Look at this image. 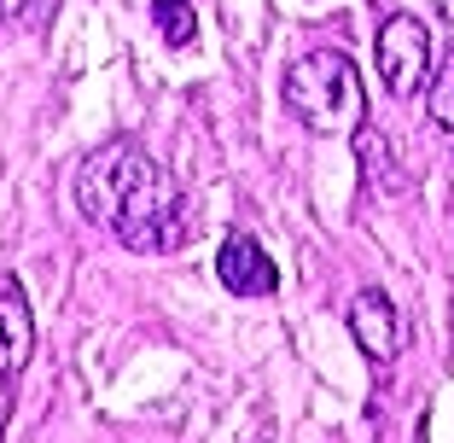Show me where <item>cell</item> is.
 I'll list each match as a JSON object with an SVG mask.
<instances>
[{"label":"cell","instance_id":"1","mask_svg":"<svg viewBox=\"0 0 454 443\" xmlns=\"http://www.w3.org/2000/svg\"><path fill=\"white\" fill-rule=\"evenodd\" d=\"M286 111L303 123L309 135H356L367 117V88L349 53L338 47H315V53L292 59L286 70Z\"/></svg>","mask_w":454,"mask_h":443},{"label":"cell","instance_id":"2","mask_svg":"<svg viewBox=\"0 0 454 443\" xmlns=\"http://www.w3.org/2000/svg\"><path fill=\"white\" fill-rule=\"evenodd\" d=\"M111 233L140 257H163L187 240V199H181V187L163 163L146 158L134 170L129 193L117 199V216H111Z\"/></svg>","mask_w":454,"mask_h":443},{"label":"cell","instance_id":"3","mask_svg":"<svg viewBox=\"0 0 454 443\" xmlns=\"http://www.w3.org/2000/svg\"><path fill=\"white\" fill-rule=\"evenodd\" d=\"M146 163V152L134 146V140H106L99 152H88L76 170V210L99 228H111V216H117V199L129 193L134 170Z\"/></svg>","mask_w":454,"mask_h":443},{"label":"cell","instance_id":"4","mask_svg":"<svg viewBox=\"0 0 454 443\" xmlns=\"http://www.w3.org/2000/svg\"><path fill=\"white\" fill-rule=\"evenodd\" d=\"M373 59H379V82H385L396 99L419 94V88L431 82V36H426V24L408 18V12H390L385 24H379V36H373Z\"/></svg>","mask_w":454,"mask_h":443},{"label":"cell","instance_id":"5","mask_svg":"<svg viewBox=\"0 0 454 443\" xmlns=\"http://www.w3.org/2000/svg\"><path fill=\"white\" fill-rule=\"evenodd\" d=\"M349 338L361 344V356L367 362H396L402 350V321H396V304H390L379 286H361L356 304H349Z\"/></svg>","mask_w":454,"mask_h":443},{"label":"cell","instance_id":"6","mask_svg":"<svg viewBox=\"0 0 454 443\" xmlns=\"http://www.w3.org/2000/svg\"><path fill=\"white\" fill-rule=\"evenodd\" d=\"M215 274H222V286L233 297H268V292H280V269H274V257H268L251 233L222 240V251H215Z\"/></svg>","mask_w":454,"mask_h":443},{"label":"cell","instance_id":"7","mask_svg":"<svg viewBox=\"0 0 454 443\" xmlns=\"http://www.w3.org/2000/svg\"><path fill=\"white\" fill-rule=\"evenodd\" d=\"M29 350H35V315L24 304V286L0 281V368L6 374H24Z\"/></svg>","mask_w":454,"mask_h":443},{"label":"cell","instance_id":"8","mask_svg":"<svg viewBox=\"0 0 454 443\" xmlns=\"http://www.w3.org/2000/svg\"><path fill=\"white\" fill-rule=\"evenodd\" d=\"M152 24L169 47H192L199 36V12H192V0H152Z\"/></svg>","mask_w":454,"mask_h":443},{"label":"cell","instance_id":"9","mask_svg":"<svg viewBox=\"0 0 454 443\" xmlns=\"http://www.w3.org/2000/svg\"><path fill=\"white\" fill-rule=\"evenodd\" d=\"M426 111H431V123H437L442 135L454 140V65H449V70H442V76L426 88Z\"/></svg>","mask_w":454,"mask_h":443},{"label":"cell","instance_id":"10","mask_svg":"<svg viewBox=\"0 0 454 443\" xmlns=\"http://www.w3.org/2000/svg\"><path fill=\"white\" fill-rule=\"evenodd\" d=\"M53 12H59V0H0V18L6 24H24V29L53 24Z\"/></svg>","mask_w":454,"mask_h":443},{"label":"cell","instance_id":"11","mask_svg":"<svg viewBox=\"0 0 454 443\" xmlns=\"http://www.w3.org/2000/svg\"><path fill=\"white\" fill-rule=\"evenodd\" d=\"M12 408H18V374L0 368V443H6V426H12Z\"/></svg>","mask_w":454,"mask_h":443}]
</instances>
